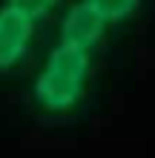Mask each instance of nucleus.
Returning a JSON list of instances; mask_svg holds the SVG:
<instances>
[{
  "label": "nucleus",
  "instance_id": "1",
  "mask_svg": "<svg viewBox=\"0 0 155 158\" xmlns=\"http://www.w3.org/2000/svg\"><path fill=\"white\" fill-rule=\"evenodd\" d=\"M89 72H92V52L58 43L49 52V58L32 86V98L38 109L46 115L72 112L80 104V98L86 95Z\"/></svg>",
  "mask_w": 155,
  "mask_h": 158
},
{
  "label": "nucleus",
  "instance_id": "5",
  "mask_svg": "<svg viewBox=\"0 0 155 158\" xmlns=\"http://www.w3.org/2000/svg\"><path fill=\"white\" fill-rule=\"evenodd\" d=\"M63 0H6V6L17 9L20 15H26L29 20H43V17H49L55 9H58Z\"/></svg>",
  "mask_w": 155,
  "mask_h": 158
},
{
  "label": "nucleus",
  "instance_id": "4",
  "mask_svg": "<svg viewBox=\"0 0 155 158\" xmlns=\"http://www.w3.org/2000/svg\"><path fill=\"white\" fill-rule=\"evenodd\" d=\"M104 23H121L138 12L141 0H84Z\"/></svg>",
  "mask_w": 155,
  "mask_h": 158
},
{
  "label": "nucleus",
  "instance_id": "2",
  "mask_svg": "<svg viewBox=\"0 0 155 158\" xmlns=\"http://www.w3.org/2000/svg\"><path fill=\"white\" fill-rule=\"evenodd\" d=\"M35 38V20L12 6H0V72L14 69L26 58Z\"/></svg>",
  "mask_w": 155,
  "mask_h": 158
},
{
  "label": "nucleus",
  "instance_id": "3",
  "mask_svg": "<svg viewBox=\"0 0 155 158\" xmlns=\"http://www.w3.org/2000/svg\"><path fill=\"white\" fill-rule=\"evenodd\" d=\"M104 32H106V23L84 3V0H80V3L69 6V12L63 15V23H60V43L92 52L95 46L101 43Z\"/></svg>",
  "mask_w": 155,
  "mask_h": 158
}]
</instances>
